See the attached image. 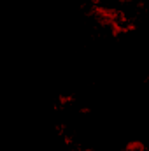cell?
<instances>
[{
	"mask_svg": "<svg viewBox=\"0 0 149 151\" xmlns=\"http://www.w3.org/2000/svg\"><path fill=\"white\" fill-rule=\"evenodd\" d=\"M142 142H130L128 146H126V151H142Z\"/></svg>",
	"mask_w": 149,
	"mask_h": 151,
	"instance_id": "cell-1",
	"label": "cell"
}]
</instances>
